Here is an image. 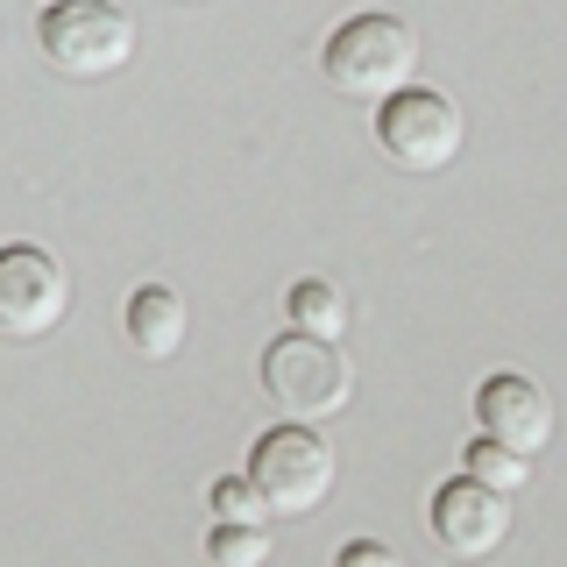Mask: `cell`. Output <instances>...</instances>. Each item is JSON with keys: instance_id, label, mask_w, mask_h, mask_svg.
I'll return each mask as SVG.
<instances>
[{"instance_id": "3957f363", "label": "cell", "mask_w": 567, "mask_h": 567, "mask_svg": "<svg viewBox=\"0 0 567 567\" xmlns=\"http://www.w3.org/2000/svg\"><path fill=\"white\" fill-rule=\"evenodd\" d=\"M35 43H43L50 71H64V79H114L135 58V22L114 0H58L35 22Z\"/></svg>"}, {"instance_id": "277c9868", "label": "cell", "mask_w": 567, "mask_h": 567, "mask_svg": "<svg viewBox=\"0 0 567 567\" xmlns=\"http://www.w3.org/2000/svg\"><path fill=\"white\" fill-rule=\"evenodd\" d=\"M248 483L262 489L270 518H312L333 496V447L312 425H270V433L248 447Z\"/></svg>"}, {"instance_id": "4fadbf2b", "label": "cell", "mask_w": 567, "mask_h": 567, "mask_svg": "<svg viewBox=\"0 0 567 567\" xmlns=\"http://www.w3.org/2000/svg\"><path fill=\"white\" fill-rule=\"evenodd\" d=\"M206 504H213V518H227V525H262L270 518V504H262V489L248 483V475H220V483L206 489Z\"/></svg>"}, {"instance_id": "9c48e42d", "label": "cell", "mask_w": 567, "mask_h": 567, "mask_svg": "<svg viewBox=\"0 0 567 567\" xmlns=\"http://www.w3.org/2000/svg\"><path fill=\"white\" fill-rule=\"evenodd\" d=\"M185 298L171 291V284H135L128 291V341L135 354H150V362H171L177 348H185Z\"/></svg>"}, {"instance_id": "ba28073f", "label": "cell", "mask_w": 567, "mask_h": 567, "mask_svg": "<svg viewBox=\"0 0 567 567\" xmlns=\"http://www.w3.org/2000/svg\"><path fill=\"white\" fill-rule=\"evenodd\" d=\"M475 419H483L489 440H504V447L518 454H539L546 440H554V398H546L532 377H483V390H475Z\"/></svg>"}, {"instance_id": "5bb4252c", "label": "cell", "mask_w": 567, "mask_h": 567, "mask_svg": "<svg viewBox=\"0 0 567 567\" xmlns=\"http://www.w3.org/2000/svg\"><path fill=\"white\" fill-rule=\"evenodd\" d=\"M333 567H404L398 554H390L383 539H348L341 554H333Z\"/></svg>"}, {"instance_id": "8992f818", "label": "cell", "mask_w": 567, "mask_h": 567, "mask_svg": "<svg viewBox=\"0 0 567 567\" xmlns=\"http://www.w3.org/2000/svg\"><path fill=\"white\" fill-rule=\"evenodd\" d=\"M64 312H71L64 262L35 241L0 248V333H8V341H43V333H58Z\"/></svg>"}, {"instance_id": "7c38bea8", "label": "cell", "mask_w": 567, "mask_h": 567, "mask_svg": "<svg viewBox=\"0 0 567 567\" xmlns=\"http://www.w3.org/2000/svg\"><path fill=\"white\" fill-rule=\"evenodd\" d=\"M206 560H213V567H270V532H262V525H227V518H213Z\"/></svg>"}, {"instance_id": "30bf717a", "label": "cell", "mask_w": 567, "mask_h": 567, "mask_svg": "<svg viewBox=\"0 0 567 567\" xmlns=\"http://www.w3.org/2000/svg\"><path fill=\"white\" fill-rule=\"evenodd\" d=\"M284 312H291L298 333H319V341H341L348 333V298H341V284H327V277H298L291 298H284Z\"/></svg>"}, {"instance_id": "52a82bcc", "label": "cell", "mask_w": 567, "mask_h": 567, "mask_svg": "<svg viewBox=\"0 0 567 567\" xmlns=\"http://www.w3.org/2000/svg\"><path fill=\"white\" fill-rule=\"evenodd\" d=\"M433 539L447 546L454 560H489L496 546L511 539V496L475 483V475H454V483L433 489V511H425Z\"/></svg>"}, {"instance_id": "9a60e30c", "label": "cell", "mask_w": 567, "mask_h": 567, "mask_svg": "<svg viewBox=\"0 0 567 567\" xmlns=\"http://www.w3.org/2000/svg\"><path fill=\"white\" fill-rule=\"evenodd\" d=\"M43 8H58V0H43Z\"/></svg>"}, {"instance_id": "5b68a950", "label": "cell", "mask_w": 567, "mask_h": 567, "mask_svg": "<svg viewBox=\"0 0 567 567\" xmlns=\"http://www.w3.org/2000/svg\"><path fill=\"white\" fill-rule=\"evenodd\" d=\"M377 142L398 171H447L461 156V142H468V128H461V106L447 93L404 85V93H390L377 106Z\"/></svg>"}, {"instance_id": "6da1fadb", "label": "cell", "mask_w": 567, "mask_h": 567, "mask_svg": "<svg viewBox=\"0 0 567 567\" xmlns=\"http://www.w3.org/2000/svg\"><path fill=\"white\" fill-rule=\"evenodd\" d=\"M319 71H327L333 93L383 106L390 93H404L419 71V29L398 22V14H348L341 29L319 50Z\"/></svg>"}, {"instance_id": "7a4b0ae2", "label": "cell", "mask_w": 567, "mask_h": 567, "mask_svg": "<svg viewBox=\"0 0 567 567\" xmlns=\"http://www.w3.org/2000/svg\"><path fill=\"white\" fill-rule=\"evenodd\" d=\"M262 390L291 412L298 425H312V419H333V412H348V398H354V369H348V354L341 341H319V333H284V341L262 348Z\"/></svg>"}, {"instance_id": "8fae6325", "label": "cell", "mask_w": 567, "mask_h": 567, "mask_svg": "<svg viewBox=\"0 0 567 567\" xmlns=\"http://www.w3.org/2000/svg\"><path fill=\"white\" fill-rule=\"evenodd\" d=\"M461 475H475V483L518 496V489L532 483V454H518V447H504V440H489V433H483L468 454H461Z\"/></svg>"}]
</instances>
